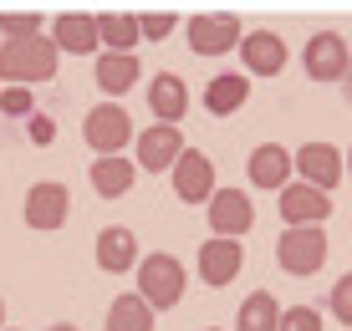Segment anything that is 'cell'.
Instances as JSON below:
<instances>
[{
    "label": "cell",
    "instance_id": "cell-1",
    "mask_svg": "<svg viewBox=\"0 0 352 331\" xmlns=\"http://www.w3.org/2000/svg\"><path fill=\"white\" fill-rule=\"evenodd\" d=\"M56 61H62V46H56L46 31L26 36V41H6V46H0V82H6V87H10V82H26V87L52 82Z\"/></svg>",
    "mask_w": 352,
    "mask_h": 331
},
{
    "label": "cell",
    "instance_id": "cell-2",
    "mask_svg": "<svg viewBox=\"0 0 352 331\" xmlns=\"http://www.w3.org/2000/svg\"><path fill=\"white\" fill-rule=\"evenodd\" d=\"M133 275H138V296L153 306V311H174L179 301H184V260L179 255H138V265H133Z\"/></svg>",
    "mask_w": 352,
    "mask_h": 331
},
{
    "label": "cell",
    "instance_id": "cell-3",
    "mask_svg": "<svg viewBox=\"0 0 352 331\" xmlns=\"http://www.w3.org/2000/svg\"><path fill=\"white\" fill-rule=\"evenodd\" d=\"M276 265L286 275H317L327 265V229L322 225H286L276 240Z\"/></svg>",
    "mask_w": 352,
    "mask_h": 331
},
{
    "label": "cell",
    "instance_id": "cell-4",
    "mask_svg": "<svg viewBox=\"0 0 352 331\" xmlns=\"http://www.w3.org/2000/svg\"><path fill=\"white\" fill-rule=\"evenodd\" d=\"M82 138H87L92 153H123L133 143V117L128 107L118 102V97H107V102H97L87 117H82Z\"/></svg>",
    "mask_w": 352,
    "mask_h": 331
},
{
    "label": "cell",
    "instance_id": "cell-5",
    "mask_svg": "<svg viewBox=\"0 0 352 331\" xmlns=\"http://www.w3.org/2000/svg\"><path fill=\"white\" fill-rule=\"evenodd\" d=\"M240 16H230V10H210V16H189L184 21V41L194 56H225L240 46Z\"/></svg>",
    "mask_w": 352,
    "mask_h": 331
},
{
    "label": "cell",
    "instance_id": "cell-6",
    "mask_svg": "<svg viewBox=\"0 0 352 331\" xmlns=\"http://www.w3.org/2000/svg\"><path fill=\"white\" fill-rule=\"evenodd\" d=\"M72 214V194L67 183L56 179H41L26 189V204H21V219H26V229H36V235H52V229H62Z\"/></svg>",
    "mask_w": 352,
    "mask_h": 331
},
{
    "label": "cell",
    "instance_id": "cell-7",
    "mask_svg": "<svg viewBox=\"0 0 352 331\" xmlns=\"http://www.w3.org/2000/svg\"><path fill=\"white\" fill-rule=\"evenodd\" d=\"M168 183H174V194L184 204H210V194L220 189L214 183V158L204 148H184L174 158V168H168Z\"/></svg>",
    "mask_w": 352,
    "mask_h": 331
},
{
    "label": "cell",
    "instance_id": "cell-8",
    "mask_svg": "<svg viewBox=\"0 0 352 331\" xmlns=\"http://www.w3.org/2000/svg\"><path fill=\"white\" fill-rule=\"evenodd\" d=\"M204 214H210V235H250L256 229V204L245 199V189H214L210 204H204Z\"/></svg>",
    "mask_w": 352,
    "mask_h": 331
},
{
    "label": "cell",
    "instance_id": "cell-9",
    "mask_svg": "<svg viewBox=\"0 0 352 331\" xmlns=\"http://www.w3.org/2000/svg\"><path fill=\"white\" fill-rule=\"evenodd\" d=\"M281 219L286 225H327L332 219V194L317 189V183H307V179H291L286 189H281Z\"/></svg>",
    "mask_w": 352,
    "mask_h": 331
},
{
    "label": "cell",
    "instance_id": "cell-10",
    "mask_svg": "<svg viewBox=\"0 0 352 331\" xmlns=\"http://www.w3.org/2000/svg\"><path fill=\"white\" fill-rule=\"evenodd\" d=\"M240 265H245V244L240 240H230V235H210L199 244V280L210 290H220L230 286V280L240 275Z\"/></svg>",
    "mask_w": 352,
    "mask_h": 331
},
{
    "label": "cell",
    "instance_id": "cell-11",
    "mask_svg": "<svg viewBox=\"0 0 352 331\" xmlns=\"http://www.w3.org/2000/svg\"><path fill=\"white\" fill-rule=\"evenodd\" d=\"M347 61H352V52H347V41L337 31H317L307 41V52H301V67H307L311 82H342Z\"/></svg>",
    "mask_w": 352,
    "mask_h": 331
},
{
    "label": "cell",
    "instance_id": "cell-12",
    "mask_svg": "<svg viewBox=\"0 0 352 331\" xmlns=\"http://www.w3.org/2000/svg\"><path fill=\"white\" fill-rule=\"evenodd\" d=\"M179 153H184V133H179V122H153V128L138 133V158H133V163L148 168V174H164V168H174Z\"/></svg>",
    "mask_w": 352,
    "mask_h": 331
},
{
    "label": "cell",
    "instance_id": "cell-13",
    "mask_svg": "<svg viewBox=\"0 0 352 331\" xmlns=\"http://www.w3.org/2000/svg\"><path fill=\"white\" fill-rule=\"evenodd\" d=\"M291 158H296V174L307 183H317V189H327V194L347 179V163H342V153H337L332 143H301Z\"/></svg>",
    "mask_w": 352,
    "mask_h": 331
},
{
    "label": "cell",
    "instance_id": "cell-14",
    "mask_svg": "<svg viewBox=\"0 0 352 331\" xmlns=\"http://www.w3.org/2000/svg\"><path fill=\"white\" fill-rule=\"evenodd\" d=\"M245 174H250V183H256V189L281 194L286 183H291V174H296V158H291L281 143H261V148L245 158Z\"/></svg>",
    "mask_w": 352,
    "mask_h": 331
},
{
    "label": "cell",
    "instance_id": "cell-15",
    "mask_svg": "<svg viewBox=\"0 0 352 331\" xmlns=\"http://www.w3.org/2000/svg\"><path fill=\"white\" fill-rule=\"evenodd\" d=\"M235 52L245 56V77H276V71H286V41L276 31H245Z\"/></svg>",
    "mask_w": 352,
    "mask_h": 331
},
{
    "label": "cell",
    "instance_id": "cell-16",
    "mask_svg": "<svg viewBox=\"0 0 352 331\" xmlns=\"http://www.w3.org/2000/svg\"><path fill=\"white\" fill-rule=\"evenodd\" d=\"M138 77H143V67L133 52H97V61H92V82L107 97H128L138 87Z\"/></svg>",
    "mask_w": 352,
    "mask_h": 331
},
{
    "label": "cell",
    "instance_id": "cell-17",
    "mask_svg": "<svg viewBox=\"0 0 352 331\" xmlns=\"http://www.w3.org/2000/svg\"><path fill=\"white\" fill-rule=\"evenodd\" d=\"M46 36L72 56H97L102 52V41H97V16H82V10H62Z\"/></svg>",
    "mask_w": 352,
    "mask_h": 331
},
{
    "label": "cell",
    "instance_id": "cell-18",
    "mask_svg": "<svg viewBox=\"0 0 352 331\" xmlns=\"http://www.w3.org/2000/svg\"><path fill=\"white\" fill-rule=\"evenodd\" d=\"M97 271L102 275H128L133 265H138V235L123 225H107L102 235H97Z\"/></svg>",
    "mask_w": 352,
    "mask_h": 331
},
{
    "label": "cell",
    "instance_id": "cell-19",
    "mask_svg": "<svg viewBox=\"0 0 352 331\" xmlns=\"http://www.w3.org/2000/svg\"><path fill=\"white\" fill-rule=\"evenodd\" d=\"M133 179H138V163H128L123 153H97L92 168H87V183L97 199H123L133 189Z\"/></svg>",
    "mask_w": 352,
    "mask_h": 331
},
{
    "label": "cell",
    "instance_id": "cell-20",
    "mask_svg": "<svg viewBox=\"0 0 352 331\" xmlns=\"http://www.w3.org/2000/svg\"><path fill=\"white\" fill-rule=\"evenodd\" d=\"M148 113L153 122H179L189 113V87L184 77H174V71H159V77L148 82Z\"/></svg>",
    "mask_w": 352,
    "mask_h": 331
},
{
    "label": "cell",
    "instance_id": "cell-21",
    "mask_svg": "<svg viewBox=\"0 0 352 331\" xmlns=\"http://www.w3.org/2000/svg\"><path fill=\"white\" fill-rule=\"evenodd\" d=\"M245 102H250V82H245V71H220V77L204 82V113L230 117V113H240Z\"/></svg>",
    "mask_w": 352,
    "mask_h": 331
},
{
    "label": "cell",
    "instance_id": "cell-22",
    "mask_svg": "<svg viewBox=\"0 0 352 331\" xmlns=\"http://www.w3.org/2000/svg\"><path fill=\"white\" fill-rule=\"evenodd\" d=\"M97 41H102V52H133V46L143 41L138 16H128V10H102V16H97Z\"/></svg>",
    "mask_w": 352,
    "mask_h": 331
},
{
    "label": "cell",
    "instance_id": "cell-23",
    "mask_svg": "<svg viewBox=\"0 0 352 331\" xmlns=\"http://www.w3.org/2000/svg\"><path fill=\"white\" fill-rule=\"evenodd\" d=\"M281 326V306H276L271 290H250L235 311V331H276Z\"/></svg>",
    "mask_w": 352,
    "mask_h": 331
},
{
    "label": "cell",
    "instance_id": "cell-24",
    "mask_svg": "<svg viewBox=\"0 0 352 331\" xmlns=\"http://www.w3.org/2000/svg\"><path fill=\"white\" fill-rule=\"evenodd\" d=\"M107 331H153V306L138 296V290H128V296H118L107 306Z\"/></svg>",
    "mask_w": 352,
    "mask_h": 331
},
{
    "label": "cell",
    "instance_id": "cell-25",
    "mask_svg": "<svg viewBox=\"0 0 352 331\" xmlns=\"http://www.w3.org/2000/svg\"><path fill=\"white\" fill-rule=\"evenodd\" d=\"M0 113H6V117H31V113H36V92L26 87V82L0 87Z\"/></svg>",
    "mask_w": 352,
    "mask_h": 331
},
{
    "label": "cell",
    "instance_id": "cell-26",
    "mask_svg": "<svg viewBox=\"0 0 352 331\" xmlns=\"http://www.w3.org/2000/svg\"><path fill=\"white\" fill-rule=\"evenodd\" d=\"M36 31H41V16H31V10H0V36L6 41H26Z\"/></svg>",
    "mask_w": 352,
    "mask_h": 331
},
{
    "label": "cell",
    "instance_id": "cell-27",
    "mask_svg": "<svg viewBox=\"0 0 352 331\" xmlns=\"http://www.w3.org/2000/svg\"><path fill=\"white\" fill-rule=\"evenodd\" d=\"M138 31H143V41H164V36L179 31V16L174 10H148V16H138Z\"/></svg>",
    "mask_w": 352,
    "mask_h": 331
},
{
    "label": "cell",
    "instance_id": "cell-28",
    "mask_svg": "<svg viewBox=\"0 0 352 331\" xmlns=\"http://www.w3.org/2000/svg\"><path fill=\"white\" fill-rule=\"evenodd\" d=\"M276 331H322V311L317 306H286Z\"/></svg>",
    "mask_w": 352,
    "mask_h": 331
},
{
    "label": "cell",
    "instance_id": "cell-29",
    "mask_svg": "<svg viewBox=\"0 0 352 331\" xmlns=\"http://www.w3.org/2000/svg\"><path fill=\"white\" fill-rule=\"evenodd\" d=\"M327 311H332L342 326H352V271L332 286V296H327Z\"/></svg>",
    "mask_w": 352,
    "mask_h": 331
},
{
    "label": "cell",
    "instance_id": "cell-30",
    "mask_svg": "<svg viewBox=\"0 0 352 331\" xmlns=\"http://www.w3.org/2000/svg\"><path fill=\"white\" fill-rule=\"evenodd\" d=\"M26 138L36 143V148H46V143H56V122L46 117V113H31L26 117Z\"/></svg>",
    "mask_w": 352,
    "mask_h": 331
},
{
    "label": "cell",
    "instance_id": "cell-31",
    "mask_svg": "<svg viewBox=\"0 0 352 331\" xmlns=\"http://www.w3.org/2000/svg\"><path fill=\"white\" fill-rule=\"evenodd\" d=\"M342 97L352 102V61H347V71H342Z\"/></svg>",
    "mask_w": 352,
    "mask_h": 331
},
{
    "label": "cell",
    "instance_id": "cell-32",
    "mask_svg": "<svg viewBox=\"0 0 352 331\" xmlns=\"http://www.w3.org/2000/svg\"><path fill=\"white\" fill-rule=\"evenodd\" d=\"M46 331H82V326H72V321H56V326H46Z\"/></svg>",
    "mask_w": 352,
    "mask_h": 331
},
{
    "label": "cell",
    "instance_id": "cell-33",
    "mask_svg": "<svg viewBox=\"0 0 352 331\" xmlns=\"http://www.w3.org/2000/svg\"><path fill=\"white\" fill-rule=\"evenodd\" d=\"M342 163H347V179H352V148H347V153H342Z\"/></svg>",
    "mask_w": 352,
    "mask_h": 331
},
{
    "label": "cell",
    "instance_id": "cell-34",
    "mask_svg": "<svg viewBox=\"0 0 352 331\" xmlns=\"http://www.w3.org/2000/svg\"><path fill=\"white\" fill-rule=\"evenodd\" d=\"M0 326H6V301H0Z\"/></svg>",
    "mask_w": 352,
    "mask_h": 331
},
{
    "label": "cell",
    "instance_id": "cell-35",
    "mask_svg": "<svg viewBox=\"0 0 352 331\" xmlns=\"http://www.w3.org/2000/svg\"><path fill=\"white\" fill-rule=\"evenodd\" d=\"M204 331H214V326H204Z\"/></svg>",
    "mask_w": 352,
    "mask_h": 331
},
{
    "label": "cell",
    "instance_id": "cell-36",
    "mask_svg": "<svg viewBox=\"0 0 352 331\" xmlns=\"http://www.w3.org/2000/svg\"><path fill=\"white\" fill-rule=\"evenodd\" d=\"M0 331H10V326H0Z\"/></svg>",
    "mask_w": 352,
    "mask_h": 331
}]
</instances>
